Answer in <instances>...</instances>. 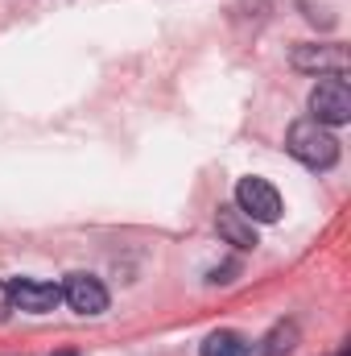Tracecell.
Here are the masks:
<instances>
[{"instance_id": "6da1fadb", "label": "cell", "mask_w": 351, "mask_h": 356, "mask_svg": "<svg viewBox=\"0 0 351 356\" xmlns=\"http://www.w3.org/2000/svg\"><path fill=\"white\" fill-rule=\"evenodd\" d=\"M285 149H289L302 166H310V170H331V166L339 162V141H335V133H331L327 124H318V120H293L289 133H285Z\"/></svg>"}, {"instance_id": "7a4b0ae2", "label": "cell", "mask_w": 351, "mask_h": 356, "mask_svg": "<svg viewBox=\"0 0 351 356\" xmlns=\"http://www.w3.org/2000/svg\"><path fill=\"white\" fill-rule=\"evenodd\" d=\"M310 112L318 124H348L351 120V88L343 75H323L318 88L310 91Z\"/></svg>"}, {"instance_id": "3957f363", "label": "cell", "mask_w": 351, "mask_h": 356, "mask_svg": "<svg viewBox=\"0 0 351 356\" xmlns=\"http://www.w3.org/2000/svg\"><path fill=\"white\" fill-rule=\"evenodd\" d=\"M236 207L252 220V224H277L281 220V195L273 182L264 178H240L236 186Z\"/></svg>"}, {"instance_id": "277c9868", "label": "cell", "mask_w": 351, "mask_h": 356, "mask_svg": "<svg viewBox=\"0 0 351 356\" xmlns=\"http://www.w3.org/2000/svg\"><path fill=\"white\" fill-rule=\"evenodd\" d=\"M8 302L17 311H29V315H50L58 302H62V286L54 282H37V277H17L8 286Z\"/></svg>"}, {"instance_id": "5b68a950", "label": "cell", "mask_w": 351, "mask_h": 356, "mask_svg": "<svg viewBox=\"0 0 351 356\" xmlns=\"http://www.w3.org/2000/svg\"><path fill=\"white\" fill-rule=\"evenodd\" d=\"M62 302L75 311V315H103L108 311V290L99 277L91 273H67L62 282Z\"/></svg>"}, {"instance_id": "8992f818", "label": "cell", "mask_w": 351, "mask_h": 356, "mask_svg": "<svg viewBox=\"0 0 351 356\" xmlns=\"http://www.w3.org/2000/svg\"><path fill=\"white\" fill-rule=\"evenodd\" d=\"M289 63L298 71H314V75H343L348 71V50L343 46H293Z\"/></svg>"}, {"instance_id": "52a82bcc", "label": "cell", "mask_w": 351, "mask_h": 356, "mask_svg": "<svg viewBox=\"0 0 351 356\" xmlns=\"http://www.w3.org/2000/svg\"><path fill=\"white\" fill-rule=\"evenodd\" d=\"M215 228H219V236H223L228 245H236V249H257V245H261V241H257V224H252L240 207H219Z\"/></svg>"}, {"instance_id": "ba28073f", "label": "cell", "mask_w": 351, "mask_h": 356, "mask_svg": "<svg viewBox=\"0 0 351 356\" xmlns=\"http://www.w3.org/2000/svg\"><path fill=\"white\" fill-rule=\"evenodd\" d=\"M252 344L240 336V332H211L203 340V356H248Z\"/></svg>"}, {"instance_id": "9c48e42d", "label": "cell", "mask_w": 351, "mask_h": 356, "mask_svg": "<svg viewBox=\"0 0 351 356\" xmlns=\"http://www.w3.org/2000/svg\"><path fill=\"white\" fill-rule=\"evenodd\" d=\"M261 344H264L261 356H289L293 348H298V323H277Z\"/></svg>"}, {"instance_id": "30bf717a", "label": "cell", "mask_w": 351, "mask_h": 356, "mask_svg": "<svg viewBox=\"0 0 351 356\" xmlns=\"http://www.w3.org/2000/svg\"><path fill=\"white\" fill-rule=\"evenodd\" d=\"M236 273H240V266H236V261H228V266L211 269V277H207V282H215V286H219V282H236Z\"/></svg>"}, {"instance_id": "8fae6325", "label": "cell", "mask_w": 351, "mask_h": 356, "mask_svg": "<svg viewBox=\"0 0 351 356\" xmlns=\"http://www.w3.org/2000/svg\"><path fill=\"white\" fill-rule=\"evenodd\" d=\"M8 311H12V302H8V286L0 282V323L8 319Z\"/></svg>"}, {"instance_id": "7c38bea8", "label": "cell", "mask_w": 351, "mask_h": 356, "mask_svg": "<svg viewBox=\"0 0 351 356\" xmlns=\"http://www.w3.org/2000/svg\"><path fill=\"white\" fill-rule=\"evenodd\" d=\"M54 356H75V353H54Z\"/></svg>"}]
</instances>
